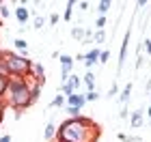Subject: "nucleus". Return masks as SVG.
<instances>
[{
  "label": "nucleus",
  "mask_w": 151,
  "mask_h": 142,
  "mask_svg": "<svg viewBox=\"0 0 151 142\" xmlns=\"http://www.w3.org/2000/svg\"><path fill=\"white\" fill-rule=\"evenodd\" d=\"M129 114H132V112L127 110V106H123V108H121V112H119V118H127Z\"/></svg>",
  "instance_id": "c756f323"
},
{
  "label": "nucleus",
  "mask_w": 151,
  "mask_h": 142,
  "mask_svg": "<svg viewBox=\"0 0 151 142\" xmlns=\"http://www.w3.org/2000/svg\"><path fill=\"white\" fill-rule=\"evenodd\" d=\"M67 106H73V108H78V110H82V108L86 106V99H84V95H80V93H73L67 97Z\"/></svg>",
  "instance_id": "0eeeda50"
},
{
  "label": "nucleus",
  "mask_w": 151,
  "mask_h": 142,
  "mask_svg": "<svg viewBox=\"0 0 151 142\" xmlns=\"http://www.w3.org/2000/svg\"><path fill=\"white\" fill-rule=\"evenodd\" d=\"M127 45H129V30L125 32V37H123V43H121V52H119V71L123 69V65H125V56H127Z\"/></svg>",
  "instance_id": "1a4fd4ad"
},
{
  "label": "nucleus",
  "mask_w": 151,
  "mask_h": 142,
  "mask_svg": "<svg viewBox=\"0 0 151 142\" xmlns=\"http://www.w3.org/2000/svg\"><path fill=\"white\" fill-rule=\"evenodd\" d=\"M63 106H67V97L65 95H56V97L52 99V103H50V108H63Z\"/></svg>",
  "instance_id": "a211bd4d"
},
{
  "label": "nucleus",
  "mask_w": 151,
  "mask_h": 142,
  "mask_svg": "<svg viewBox=\"0 0 151 142\" xmlns=\"http://www.w3.org/2000/svg\"><path fill=\"white\" fill-rule=\"evenodd\" d=\"M147 116H149V118H151V106H149V110H147Z\"/></svg>",
  "instance_id": "c9c22d12"
},
{
  "label": "nucleus",
  "mask_w": 151,
  "mask_h": 142,
  "mask_svg": "<svg viewBox=\"0 0 151 142\" xmlns=\"http://www.w3.org/2000/svg\"><path fill=\"white\" fill-rule=\"evenodd\" d=\"M28 17H30V9H26V4L19 2V6L15 9V19L22 26H26V22H28Z\"/></svg>",
  "instance_id": "6e6552de"
},
{
  "label": "nucleus",
  "mask_w": 151,
  "mask_h": 142,
  "mask_svg": "<svg viewBox=\"0 0 151 142\" xmlns=\"http://www.w3.org/2000/svg\"><path fill=\"white\" fill-rule=\"evenodd\" d=\"M0 52H2V50H0ZM0 76L9 78V69H6V65H4V60H2V54H0Z\"/></svg>",
  "instance_id": "393cba45"
},
{
  "label": "nucleus",
  "mask_w": 151,
  "mask_h": 142,
  "mask_svg": "<svg viewBox=\"0 0 151 142\" xmlns=\"http://www.w3.org/2000/svg\"><path fill=\"white\" fill-rule=\"evenodd\" d=\"M73 6H76V2H73V0H69V2H67V9H65V13H63V19H65V22H69V19L73 17Z\"/></svg>",
  "instance_id": "6ab92c4d"
},
{
  "label": "nucleus",
  "mask_w": 151,
  "mask_h": 142,
  "mask_svg": "<svg viewBox=\"0 0 151 142\" xmlns=\"http://www.w3.org/2000/svg\"><path fill=\"white\" fill-rule=\"evenodd\" d=\"M54 136H56V125H54V121H50V123L45 125V129H43V138L45 140H52Z\"/></svg>",
  "instance_id": "4468645a"
},
{
  "label": "nucleus",
  "mask_w": 151,
  "mask_h": 142,
  "mask_svg": "<svg viewBox=\"0 0 151 142\" xmlns=\"http://www.w3.org/2000/svg\"><path fill=\"white\" fill-rule=\"evenodd\" d=\"M71 37L76 39V41H82V39L86 37V30L82 28V26H73L71 28Z\"/></svg>",
  "instance_id": "dca6fc26"
},
{
  "label": "nucleus",
  "mask_w": 151,
  "mask_h": 142,
  "mask_svg": "<svg viewBox=\"0 0 151 142\" xmlns=\"http://www.w3.org/2000/svg\"><path fill=\"white\" fill-rule=\"evenodd\" d=\"M91 41H93V47H95V45H99V43H104V41H106V32H104V30H95Z\"/></svg>",
  "instance_id": "f3484780"
},
{
  "label": "nucleus",
  "mask_w": 151,
  "mask_h": 142,
  "mask_svg": "<svg viewBox=\"0 0 151 142\" xmlns=\"http://www.w3.org/2000/svg\"><path fill=\"white\" fill-rule=\"evenodd\" d=\"M2 54V60H4V65H6V69H9V78L11 76H15V78H26V76H30V65H32V60L28 56H22V54H17V52H9V50H2L0 52Z\"/></svg>",
  "instance_id": "7ed1b4c3"
},
{
  "label": "nucleus",
  "mask_w": 151,
  "mask_h": 142,
  "mask_svg": "<svg viewBox=\"0 0 151 142\" xmlns=\"http://www.w3.org/2000/svg\"><path fill=\"white\" fill-rule=\"evenodd\" d=\"M121 142H140V136H127V133H119Z\"/></svg>",
  "instance_id": "4be33fe9"
},
{
  "label": "nucleus",
  "mask_w": 151,
  "mask_h": 142,
  "mask_svg": "<svg viewBox=\"0 0 151 142\" xmlns=\"http://www.w3.org/2000/svg\"><path fill=\"white\" fill-rule=\"evenodd\" d=\"M13 45H15V50L22 54V56H28V43H26V39L22 37H17L15 41H13Z\"/></svg>",
  "instance_id": "f8f14e48"
},
{
  "label": "nucleus",
  "mask_w": 151,
  "mask_h": 142,
  "mask_svg": "<svg viewBox=\"0 0 151 142\" xmlns=\"http://www.w3.org/2000/svg\"><path fill=\"white\" fill-rule=\"evenodd\" d=\"M116 95H119V84L114 82V84L110 86V91H108V95H106V97H108V99H112V97H116Z\"/></svg>",
  "instance_id": "bb28decb"
},
{
  "label": "nucleus",
  "mask_w": 151,
  "mask_h": 142,
  "mask_svg": "<svg viewBox=\"0 0 151 142\" xmlns=\"http://www.w3.org/2000/svg\"><path fill=\"white\" fill-rule=\"evenodd\" d=\"M99 133L97 123H93V118L86 116H76V118H67L65 123L58 125L56 129V138L58 142H95Z\"/></svg>",
  "instance_id": "f257e3e1"
},
{
  "label": "nucleus",
  "mask_w": 151,
  "mask_h": 142,
  "mask_svg": "<svg viewBox=\"0 0 151 142\" xmlns=\"http://www.w3.org/2000/svg\"><path fill=\"white\" fill-rule=\"evenodd\" d=\"M30 78H35L37 82L45 84V67L41 63H37V60H32V65H30Z\"/></svg>",
  "instance_id": "39448f33"
},
{
  "label": "nucleus",
  "mask_w": 151,
  "mask_h": 142,
  "mask_svg": "<svg viewBox=\"0 0 151 142\" xmlns=\"http://www.w3.org/2000/svg\"><path fill=\"white\" fill-rule=\"evenodd\" d=\"M9 15H11V11H9V6H0V19H9Z\"/></svg>",
  "instance_id": "cd10ccee"
},
{
  "label": "nucleus",
  "mask_w": 151,
  "mask_h": 142,
  "mask_svg": "<svg viewBox=\"0 0 151 142\" xmlns=\"http://www.w3.org/2000/svg\"><path fill=\"white\" fill-rule=\"evenodd\" d=\"M142 116H145V110H134L132 114H129V125H132L134 129H138V127L142 125Z\"/></svg>",
  "instance_id": "9d476101"
},
{
  "label": "nucleus",
  "mask_w": 151,
  "mask_h": 142,
  "mask_svg": "<svg viewBox=\"0 0 151 142\" xmlns=\"http://www.w3.org/2000/svg\"><path fill=\"white\" fill-rule=\"evenodd\" d=\"M108 58H110V54H108L106 50H101V52H99V63H101V65H106V63H108Z\"/></svg>",
  "instance_id": "c85d7f7f"
},
{
  "label": "nucleus",
  "mask_w": 151,
  "mask_h": 142,
  "mask_svg": "<svg viewBox=\"0 0 151 142\" xmlns=\"http://www.w3.org/2000/svg\"><path fill=\"white\" fill-rule=\"evenodd\" d=\"M110 6H112L110 0H99V2H97V11H99V15H104V17H106V13L110 11Z\"/></svg>",
  "instance_id": "2eb2a0df"
},
{
  "label": "nucleus",
  "mask_w": 151,
  "mask_h": 142,
  "mask_svg": "<svg viewBox=\"0 0 151 142\" xmlns=\"http://www.w3.org/2000/svg\"><path fill=\"white\" fill-rule=\"evenodd\" d=\"M149 127H151V123H149Z\"/></svg>",
  "instance_id": "4c0bfd02"
},
{
  "label": "nucleus",
  "mask_w": 151,
  "mask_h": 142,
  "mask_svg": "<svg viewBox=\"0 0 151 142\" xmlns=\"http://www.w3.org/2000/svg\"><path fill=\"white\" fill-rule=\"evenodd\" d=\"M149 39H151V37H149Z\"/></svg>",
  "instance_id": "58836bf2"
},
{
  "label": "nucleus",
  "mask_w": 151,
  "mask_h": 142,
  "mask_svg": "<svg viewBox=\"0 0 151 142\" xmlns=\"http://www.w3.org/2000/svg\"><path fill=\"white\" fill-rule=\"evenodd\" d=\"M78 6H80V11H86L88 9V2H86V0H82V2H78Z\"/></svg>",
  "instance_id": "473e14b6"
},
{
  "label": "nucleus",
  "mask_w": 151,
  "mask_h": 142,
  "mask_svg": "<svg viewBox=\"0 0 151 142\" xmlns=\"http://www.w3.org/2000/svg\"><path fill=\"white\" fill-rule=\"evenodd\" d=\"M65 112L69 114L71 118H76V116H80V114H82V110H78V108H73V106H65Z\"/></svg>",
  "instance_id": "5701e85b"
},
{
  "label": "nucleus",
  "mask_w": 151,
  "mask_h": 142,
  "mask_svg": "<svg viewBox=\"0 0 151 142\" xmlns=\"http://www.w3.org/2000/svg\"><path fill=\"white\" fill-rule=\"evenodd\" d=\"M101 97V95L97 93V91H86V95H84V99H86V103H93V101H97Z\"/></svg>",
  "instance_id": "412c9836"
},
{
  "label": "nucleus",
  "mask_w": 151,
  "mask_h": 142,
  "mask_svg": "<svg viewBox=\"0 0 151 142\" xmlns=\"http://www.w3.org/2000/svg\"><path fill=\"white\" fill-rule=\"evenodd\" d=\"M58 60H60V84H67V80L71 78V71H73V58L69 54H60Z\"/></svg>",
  "instance_id": "20e7f679"
},
{
  "label": "nucleus",
  "mask_w": 151,
  "mask_h": 142,
  "mask_svg": "<svg viewBox=\"0 0 151 142\" xmlns=\"http://www.w3.org/2000/svg\"><path fill=\"white\" fill-rule=\"evenodd\" d=\"M82 84H84L88 91H95V73L93 71H86V76L82 78Z\"/></svg>",
  "instance_id": "ddd939ff"
},
{
  "label": "nucleus",
  "mask_w": 151,
  "mask_h": 142,
  "mask_svg": "<svg viewBox=\"0 0 151 142\" xmlns=\"http://www.w3.org/2000/svg\"><path fill=\"white\" fill-rule=\"evenodd\" d=\"M142 43H145V52H147V54H151V39H145Z\"/></svg>",
  "instance_id": "7c9ffc66"
},
{
  "label": "nucleus",
  "mask_w": 151,
  "mask_h": 142,
  "mask_svg": "<svg viewBox=\"0 0 151 142\" xmlns=\"http://www.w3.org/2000/svg\"><path fill=\"white\" fill-rule=\"evenodd\" d=\"M2 118H4V112H0V125H2Z\"/></svg>",
  "instance_id": "f704fd0d"
},
{
  "label": "nucleus",
  "mask_w": 151,
  "mask_h": 142,
  "mask_svg": "<svg viewBox=\"0 0 151 142\" xmlns=\"http://www.w3.org/2000/svg\"><path fill=\"white\" fill-rule=\"evenodd\" d=\"M6 84H9V78H2V76H0V99H4V93H6Z\"/></svg>",
  "instance_id": "b1692460"
},
{
  "label": "nucleus",
  "mask_w": 151,
  "mask_h": 142,
  "mask_svg": "<svg viewBox=\"0 0 151 142\" xmlns=\"http://www.w3.org/2000/svg\"><path fill=\"white\" fill-rule=\"evenodd\" d=\"M11 140H13V138L9 136V133H6V136H0V142H11Z\"/></svg>",
  "instance_id": "72a5a7b5"
},
{
  "label": "nucleus",
  "mask_w": 151,
  "mask_h": 142,
  "mask_svg": "<svg viewBox=\"0 0 151 142\" xmlns=\"http://www.w3.org/2000/svg\"><path fill=\"white\" fill-rule=\"evenodd\" d=\"M4 101L13 108V110H17V112L30 108L35 101H32V91H30L28 80H26V78H15V76H11V78H9V84H6Z\"/></svg>",
  "instance_id": "f03ea898"
},
{
  "label": "nucleus",
  "mask_w": 151,
  "mask_h": 142,
  "mask_svg": "<svg viewBox=\"0 0 151 142\" xmlns=\"http://www.w3.org/2000/svg\"><path fill=\"white\" fill-rule=\"evenodd\" d=\"M104 26H106V17L99 15L97 19H95V30H104Z\"/></svg>",
  "instance_id": "a878e982"
},
{
  "label": "nucleus",
  "mask_w": 151,
  "mask_h": 142,
  "mask_svg": "<svg viewBox=\"0 0 151 142\" xmlns=\"http://www.w3.org/2000/svg\"><path fill=\"white\" fill-rule=\"evenodd\" d=\"M43 26H45V19H43V15H39V13H35V17H32V28L41 30Z\"/></svg>",
  "instance_id": "aec40b11"
},
{
  "label": "nucleus",
  "mask_w": 151,
  "mask_h": 142,
  "mask_svg": "<svg viewBox=\"0 0 151 142\" xmlns=\"http://www.w3.org/2000/svg\"><path fill=\"white\" fill-rule=\"evenodd\" d=\"M129 97H132V82H127V84L119 91V101H121V106H127Z\"/></svg>",
  "instance_id": "9b49d317"
},
{
  "label": "nucleus",
  "mask_w": 151,
  "mask_h": 142,
  "mask_svg": "<svg viewBox=\"0 0 151 142\" xmlns=\"http://www.w3.org/2000/svg\"><path fill=\"white\" fill-rule=\"evenodd\" d=\"M99 52H101V50L93 47L91 52H86V54H84V67H86L88 71H91V67H95V65L99 63Z\"/></svg>",
  "instance_id": "423d86ee"
},
{
  "label": "nucleus",
  "mask_w": 151,
  "mask_h": 142,
  "mask_svg": "<svg viewBox=\"0 0 151 142\" xmlns=\"http://www.w3.org/2000/svg\"><path fill=\"white\" fill-rule=\"evenodd\" d=\"M149 101H151V93H149ZM149 106H151V103H149Z\"/></svg>",
  "instance_id": "e433bc0d"
},
{
  "label": "nucleus",
  "mask_w": 151,
  "mask_h": 142,
  "mask_svg": "<svg viewBox=\"0 0 151 142\" xmlns=\"http://www.w3.org/2000/svg\"><path fill=\"white\" fill-rule=\"evenodd\" d=\"M50 24H52V26L58 24V13H52V15H50Z\"/></svg>",
  "instance_id": "2f4dec72"
}]
</instances>
